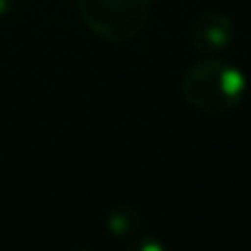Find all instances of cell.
<instances>
[{"label": "cell", "instance_id": "obj_4", "mask_svg": "<svg viewBox=\"0 0 251 251\" xmlns=\"http://www.w3.org/2000/svg\"><path fill=\"white\" fill-rule=\"evenodd\" d=\"M143 227V218L134 205L117 203L106 214V229L115 238H134Z\"/></svg>", "mask_w": 251, "mask_h": 251}, {"label": "cell", "instance_id": "obj_6", "mask_svg": "<svg viewBox=\"0 0 251 251\" xmlns=\"http://www.w3.org/2000/svg\"><path fill=\"white\" fill-rule=\"evenodd\" d=\"M7 9H9V0H0V16H2Z\"/></svg>", "mask_w": 251, "mask_h": 251}, {"label": "cell", "instance_id": "obj_5", "mask_svg": "<svg viewBox=\"0 0 251 251\" xmlns=\"http://www.w3.org/2000/svg\"><path fill=\"white\" fill-rule=\"evenodd\" d=\"M126 251H168V247L156 236H141V238H134Z\"/></svg>", "mask_w": 251, "mask_h": 251}, {"label": "cell", "instance_id": "obj_7", "mask_svg": "<svg viewBox=\"0 0 251 251\" xmlns=\"http://www.w3.org/2000/svg\"><path fill=\"white\" fill-rule=\"evenodd\" d=\"M73 251H88V249H73Z\"/></svg>", "mask_w": 251, "mask_h": 251}, {"label": "cell", "instance_id": "obj_1", "mask_svg": "<svg viewBox=\"0 0 251 251\" xmlns=\"http://www.w3.org/2000/svg\"><path fill=\"white\" fill-rule=\"evenodd\" d=\"M183 100L203 115H227L243 104L247 77L231 62L203 57L185 71L181 82Z\"/></svg>", "mask_w": 251, "mask_h": 251}, {"label": "cell", "instance_id": "obj_2", "mask_svg": "<svg viewBox=\"0 0 251 251\" xmlns=\"http://www.w3.org/2000/svg\"><path fill=\"white\" fill-rule=\"evenodd\" d=\"M84 25L106 42H128L146 29L150 0H77Z\"/></svg>", "mask_w": 251, "mask_h": 251}, {"label": "cell", "instance_id": "obj_3", "mask_svg": "<svg viewBox=\"0 0 251 251\" xmlns=\"http://www.w3.org/2000/svg\"><path fill=\"white\" fill-rule=\"evenodd\" d=\"M236 38V26L227 13L205 11L192 29V44L196 53L205 57H216L231 47Z\"/></svg>", "mask_w": 251, "mask_h": 251}]
</instances>
